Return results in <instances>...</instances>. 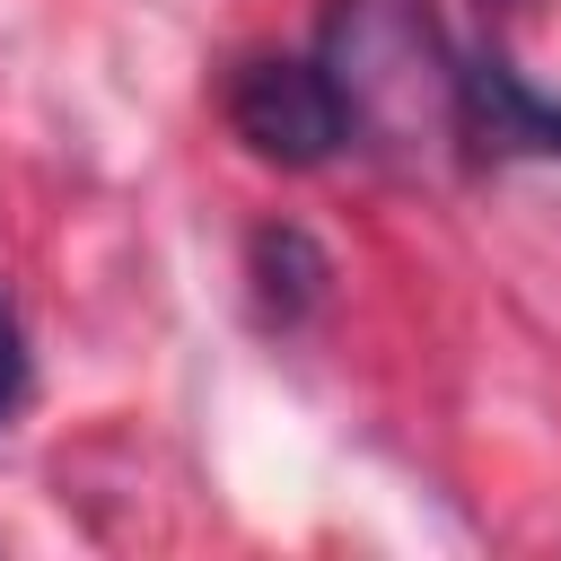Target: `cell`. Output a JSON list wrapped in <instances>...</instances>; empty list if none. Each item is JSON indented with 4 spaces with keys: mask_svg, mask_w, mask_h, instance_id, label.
Listing matches in <instances>:
<instances>
[{
    "mask_svg": "<svg viewBox=\"0 0 561 561\" xmlns=\"http://www.w3.org/2000/svg\"><path fill=\"white\" fill-rule=\"evenodd\" d=\"M456 131L482 158H561V96H543L508 53L456 61Z\"/></svg>",
    "mask_w": 561,
    "mask_h": 561,
    "instance_id": "3957f363",
    "label": "cell"
},
{
    "mask_svg": "<svg viewBox=\"0 0 561 561\" xmlns=\"http://www.w3.org/2000/svg\"><path fill=\"white\" fill-rule=\"evenodd\" d=\"M245 272H254V298H263V316H272V324H307V316H316V298H324V280H333L324 245H316L307 228H289V219L254 228Z\"/></svg>",
    "mask_w": 561,
    "mask_h": 561,
    "instance_id": "277c9868",
    "label": "cell"
},
{
    "mask_svg": "<svg viewBox=\"0 0 561 561\" xmlns=\"http://www.w3.org/2000/svg\"><path fill=\"white\" fill-rule=\"evenodd\" d=\"M324 70L351 105V131H412L421 88L456 105V61L421 0H342L324 18Z\"/></svg>",
    "mask_w": 561,
    "mask_h": 561,
    "instance_id": "6da1fadb",
    "label": "cell"
},
{
    "mask_svg": "<svg viewBox=\"0 0 561 561\" xmlns=\"http://www.w3.org/2000/svg\"><path fill=\"white\" fill-rule=\"evenodd\" d=\"M18 394H26V333H18V307L0 298V421L18 412Z\"/></svg>",
    "mask_w": 561,
    "mask_h": 561,
    "instance_id": "5b68a950",
    "label": "cell"
},
{
    "mask_svg": "<svg viewBox=\"0 0 561 561\" xmlns=\"http://www.w3.org/2000/svg\"><path fill=\"white\" fill-rule=\"evenodd\" d=\"M228 131L263 167H324L351 140V105L324 61L307 53H254L228 70Z\"/></svg>",
    "mask_w": 561,
    "mask_h": 561,
    "instance_id": "7a4b0ae2",
    "label": "cell"
}]
</instances>
